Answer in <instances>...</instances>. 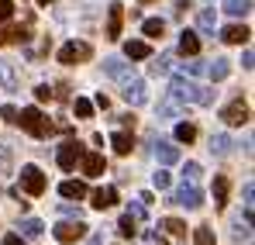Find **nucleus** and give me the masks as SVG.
Wrapping results in <instances>:
<instances>
[{
  "mask_svg": "<svg viewBox=\"0 0 255 245\" xmlns=\"http://www.w3.org/2000/svg\"><path fill=\"white\" fill-rule=\"evenodd\" d=\"M169 93L179 100V104L190 100V104H200V107H207V104L214 100V90H207V86H200V83H193V80H186V76H176Z\"/></svg>",
  "mask_w": 255,
  "mask_h": 245,
  "instance_id": "obj_1",
  "label": "nucleus"
},
{
  "mask_svg": "<svg viewBox=\"0 0 255 245\" xmlns=\"http://www.w3.org/2000/svg\"><path fill=\"white\" fill-rule=\"evenodd\" d=\"M17 124L31 135V138H45V131H48V121H45V114L38 107H24V111H17Z\"/></svg>",
  "mask_w": 255,
  "mask_h": 245,
  "instance_id": "obj_2",
  "label": "nucleus"
},
{
  "mask_svg": "<svg viewBox=\"0 0 255 245\" xmlns=\"http://www.w3.org/2000/svg\"><path fill=\"white\" fill-rule=\"evenodd\" d=\"M21 190L28 197H42L45 194V173L38 166H21Z\"/></svg>",
  "mask_w": 255,
  "mask_h": 245,
  "instance_id": "obj_3",
  "label": "nucleus"
},
{
  "mask_svg": "<svg viewBox=\"0 0 255 245\" xmlns=\"http://www.w3.org/2000/svg\"><path fill=\"white\" fill-rule=\"evenodd\" d=\"M93 55V48L86 45V41H66L62 48H59V62H66V66H76V62H86Z\"/></svg>",
  "mask_w": 255,
  "mask_h": 245,
  "instance_id": "obj_4",
  "label": "nucleus"
},
{
  "mask_svg": "<svg viewBox=\"0 0 255 245\" xmlns=\"http://www.w3.org/2000/svg\"><path fill=\"white\" fill-rule=\"evenodd\" d=\"M121 97H125L131 107H141L145 100H148V90H145V80H138V76H128L125 80V90H121Z\"/></svg>",
  "mask_w": 255,
  "mask_h": 245,
  "instance_id": "obj_5",
  "label": "nucleus"
},
{
  "mask_svg": "<svg viewBox=\"0 0 255 245\" xmlns=\"http://www.w3.org/2000/svg\"><path fill=\"white\" fill-rule=\"evenodd\" d=\"M55 239L66 242V245L80 242V239H86V225L80 218H76V221H62V225H55Z\"/></svg>",
  "mask_w": 255,
  "mask_h": 245,
  "instance_id": "obj_6",
  "label": "nucleus"
},
{
  "mask_svg": "<svg viewBox=\"0 0 255 245\" xmlns=\"http://www.w3.org/2000/svg\"><path fill=\"white\" fill-rule=\"evenodd\" d=\"M172 204H179V207H190V211H197V207L204 204V194L193 187V183H183L176 194H172Z\"/></svg>",
  "mask_w": 255,
  "mask_h": 245,
  "instance_id": "obj_7",
  "label": "nucleus"
},
{
  "mask_svg": "<svg viewBox=\"0 0 255 245\" xmlns=\"http://www.w3.org/2000/svg\"><path fill=\"white\" fill-rule=\"evenodd\" d=\"M80 156H83V145H80L76 138H69V142H62V145H59V166H62L66 173L80 163Z\"/></svg>",
  "mask_w": 255,
  "mask_h": 245,
  "instance_id": "obj_8",
  "label": "nucleus"
},
{
  "mask_svg": "<svg viewBox=\"0 0 255 245\" xmlns=\"http://www.w3.org/2000/svg\"><path fill=\"white\" fill-rule=\"evenodd\" d=\"M221 121H224V124H245V121H249V104H245L242 97L231 100V104L221 111Z\"/></svg>",
  "mask_w": 255,
  "mask_h": 245,
  "instance_id": "obj_9",
  "label": "nucleus"
},
{
  "mask_svg": "<svg viewBox=\"0 0 255 245\" xmlns=\"http://www.w3.org/2000/svg\"><path fill=\"white\" fill-rule=\"evenodd\" d=\"M121 24H125V7L121 3H111V10H107V38L111 41L121 38Z\"/></svg>",
  "mask_w": 255,
  "mask_h": 245,
  "instance_id": "obj_10",
  "label": "nucleus"
},
{
  "mask_svg": "<svg viewBox=\"0 0 255 245\" xmlns=\"http://www.w3.org/2000/svg\"><path fill=\"white\" fill-rule=\"evenodd\" d=\"M80 163H83L86 176H104V173H107V163H104V156H100V152H83V156H80Z\"/></svg>",
  "mask_w": 255,
  "mask_h": 245,
  "instance_id": "obj_11",
  "label": "nucleus"
},
{
  "mask_svg": "<svg viewBox=\"0 0 255 245\" xmlns=\"http://www.w3.org/2000/svg\"><path fill=\"white\" fill-rule=\"evenodd\" d=\"M90 204L97 207V211H107V207L118 204V190H114V187H100V190L93 194V201H90Z\"/></svg>",
  "mask_w": 255,
  "mask_h": 245,
  "instance_id": "obj_12",
  "label": "nucleus"
},
{
  "mask_svg": "<svg viewBox=\"0 0 255 245\" xmlns=\"http://www.w3.org/2000/svg\"><path fill=\"white\" fill-rule=\"evenodd\" d=\"M221 38L228 41V45H242V41H249V38H252V31H249L245 24H228V28L221 31Z\"/></svg>",
  "mask_w": 255,
  "mask_h": 245,
  "instance_id": "obj_13",
  "label": "nucleus"
},
{
  "mask_svg": "<svg viewBox=\"0 0 255 245\" xmlns=\"http://www.w3.org/2000/svg\"><path fill=\"white\" fill-rule=\"evenodd\" d=\"M111 145H114L118 156H128V152L134 149V138H131V131H114V135H111Z\"/></svg>",
  "mask_w": 255,
  "mask_h": 245,
  "instance_id": "obj_14",
  "label": "nucleus"
},
{
  "mask_svg": "<svg viewBox=\"0 0 255 245\" xmlns=\"http://www.w3.org/2000/svg\"><path fill=\"white\" fill-rule=\"evenodd\" d=\"M214 207L217 211L228 207V176H214Z\"/></svg>",
  "mask_w": 255,
  "mask_h": 245,
  "instance_id": "obj_15",
  "label": "nucleus"
},
{
  "mask_svg": "<svg viewBox=\"0 0 255 245\" xmlns=\"http://www.w3.org/2000/svg\"><path fill=\"white\" fill-rule=\"evenodd\" d=\"M155 159H159L162 166H172L176 159H179V149L169 145V142H159V145H155Z\"/></svg>",
  "mask_w": 255,
  "mask_h": 245,
  "instance_id": "obj_16",
  "label": "nucleus"
},
{
  "mask_svg": "<svg viewBox=\"0 0 255 245\" xmlns=\"http://www.w3.org/2000/svg\"><path fill=\"white\" fill-rule=\"evenodd\" d=\"M59 194H62V197H69V201H73V197H76V201H83V197H86V183H80V180H66V183L59 187Z\"/></svg>",
  "mask_w": 255,
  "mask_h": 245,
  "instance_id": "obj_17",
  "label": "nucleus"
},
{
  "mask_svg": "<svg viewBox=\"0 0 255 245\" xmlns=\"http://www.w3.org/2000/svg\"><path fill=\"white\" fill-rule=\"evenodd\" d=\"M231 145H235V142H231L224 131L211 135V152H214V156H231Z\"/></svg>",
  "mask_w": 255,
  "mask_h": 245,
  "instance_id": "obj_18",
  "label": "nucleus"
},
{
  "mask_svg": "<svg viewBox=\"0 0 255 245\" xmlns=\"http://www.w3.org/2000/svg\"><path fill=\"white\" fill-rule=\"evenodd\" d=\"M179 52H183V55H197V52H200L197 31H183V35H179Z\"/></svg>",
  "mask_w": 255,
  "mask_h": 245,
  "instance_id": "obj_19",
  "label": "nucleus"
},
{
  "mask_svg": "<svg viewBox=\"0 0 255 245\" xmlns=\"http://www.w3.org/2000/svg\"><path fill=\"white\" fill-rule=\"evenodd\" d=\"M42 232H45V225L38 221V218H24V221H21V232H17V235H21V239H38Z\"/></svg>",
  "mask_w": 255,
  "mask_h": 245,
  "instance_id": "obj_20",
  "label": "nucleus"
},
{
  "mask_svg": "<svg viewBox=\"0 0 255 245\" xmlns=\"http://www.w3.org/2000/svg\"><path fill=\"white\" fill-rule=\"evenodd\" d=\"M125 55L128 59H148V55H152V45H148V41H128Z\"/></svg>",
  "mask_w": 255,
  "mask_h": 245,
  "instance_id": "obj_21",
  "label": "nucleus"
},
{
  "mask_svg": "<svg viewBox=\"0 0 255 245\" xmlns=\"http://www.w3.org/2000/svg\"><path fill=\"white\" fill-rule=\"evenodd\" d=\"M104 73L114 76V80H128L131 69H128V62H121V59H107V62H104Z\"/></svg>",
  "mask_w": 255,
  "mask_h": 245,
  "instance_id": "obj_22",
  "label": "nucleus"
},
{
  "mask_svg": "<svg viewBox=\"0 0 255 245\" xmlns=\"http://www.w3.org/2000/svg\"><path fill=\"white\" fill-rule=\"evenodd\" d=\"M141 31H145L148 38H162V31H166V21H162V17H145V21H141Z\"/></svg>",
  "mask_w": 255,
  "mask_h": 245,
  "instance_id": "obj_23",
  "label": "nucleus"
},
{
  "mask_svg": "<svg viewBox=\"0 0 255 245\" xmlns=\"http://www.w3.org/2000/svg\"><path fill=\"white\" fill-rule=\"evenodd\" d=\"M176 118H179V100L169 93V100L159 104V121H176Z\"/></svg>",
  "mask_w": 255,
  "mask_h": 245,
  "instance_id": "obj_24",
  "label": "nucleus"
},
{
  "mask_svg": "<svg viewBox=\"0 0 255 245\" xmlns=\"http://www.w3.org/2000/svg\"><path fill=\"white\" fill-rule=\"evenodd\" d=\"M228 73H231V62H228V59H214L211 66H207V76H211L214 83H217V80H224Z\"/></svg>",
  "mask_w": 255,
  "mask_h": 245,
  "instance_id": "obj_25",
  "label": "nucleus"
},
{
  "mask_svg": "<svg viewBox=\"0 0 255 245\" xmlns=\"http://www.w3.org/2000/svg\"><path fill=\"white\" fill-rule=\"evenodd\" d=\"M224 10H228L231 17H245V14L252 10V0H224Z\"/></svg>",
  "mask_w": 255,
  "mask_h": 245,
  "instance_id": "obj_26",
  "label": "nucleus"
},
{
  "mask_svg": "<svg viewBox=\"0 0 255 245\" xmlns=\"http://www.w3.org/2000/svg\"><path fill=\"white\" fill-rule=\"evenodd\" d=\"M197 24H200V31H214V28H217V10L204 7V10L197 14Z\"/></svg>",
  "mask_w": 255,
  "mask_h": 245,
  "instance_id": "obj_27",
  "label": "nucleus"
},
{
  "mask_svg": "<svg viewBox=\"0 0 255 245\" xmlns=\"http://www.w3.org/2000/svg\"><path fill=\"white\" fill-rule=\"evenodd\" d=\"M162 228L169 232L172 239H183V235H186V221H179V218H166V221H162Z\"/></svg>",
  "mask_w": 255,
  "mask_h": 245,
  "instance_id": "obj_28",
  "label": "nucleus"
},
{
  "mask_svg": "<svg viewBox=\"0 0 255 245\" xmlns=\"http://www.w3.org/2000/svg\"><path fill=\"white\" fill-rule=\"evenodd\" d=\"M0 83H3V90H17V76H14L10 62H0Z\"/></svg>",
  "mask_w": 255,
  "mask_h": 245,
  "instance_id": "obj_29",
  "label": "nucleus"
},
{
  "mask_svg": "<svg viewBox=\"0 0 255 245\" xmlns=\"http://www.w3.org/2000/svg\"><path fill=\"white\" fill-rule=\"evenodd\" d=\"M193 138H197V128H193V124H176V142H186V145H190V142H193Z\"/></svg>",
  "mask_w": 255,
  "mask_h": 245,
  "instance_id": "obj_30",
  "label": "nucleus"
},
{
  "mask_svg": "<svg viewBox=\"0 0 255 245\" xmlns=\"http://www.w3.org/2000/svg\"><path fill=\"white\" fill-rule=\"evenodd\" d=\"M118 232H121V239H134V232H138V228H134V218H131L128 211H125V218L118 221Z\"/></svg>",
  "mask_w": 255,
  "mask_h": 245,
  "instance_id": "obj_31",
  "label": "nucleus"
},
{
  "mask_svg": "<svg viewBox=\"0 0 255 245\" xmlns=\"http://www.w3.org/2000/svg\"><path fill=\"white\" fill-rule=\"evenodd\" d=\"M193 242L197 245H217V239H214L211 228H197V232H193Z\"/></svg>",
  "mask_w": 255,
  "mask_h": 245,
  "instance_id": "obj_32",
  "label": "nucleus"
},
{
  "mask_svg": "<svg viewBox=\"0 0 255 245\" xmlns=\"http://www.w3.org/2000/svg\"><path fill=\"white\" fill-rule=\"evenodd\" d=\"M73 107H76V118H90V114H93V104H90L86 97H76Z\"/></svg>",
  "mask_w": 255,
  "mask_h": 245,
  "instance_id": "obj_33",
  "label": "nucleus"
},
{
  "mask_svg": "<svg viewBox=\"0 0 255 245\" xmlns=\"http://www.w3.org/2000/svg\"><path fill=\"white\" fill-rule=\"evenodd\" d=\"M169 55H162V59H155V62H152V76H166V73H169Z\"/></svg>",
  "mask_w": 255,
  "mask_h": 245,
  "instance_id": "obj_34",
  "label": "nucleus"
},
{
  "mask_svg": "<svg viewBox=\"0 0 255 245\" xmlns=\"http://www.w3.org/2000/svg\"><path fill=\"white\" fill-rule=\"evenodd\" d=\"M152 187H155V190H169V173H166V169H159V173L152 176Z\"/></svg>",
  "mask_w": 255,
  "mask_h": 245,
  "instance_id": "obj_35",
  "label": "nucleus"
},
{
  "mask_svg": "<svg viewBox=\"0 0 255 245\" xmlns=\"http://www.w3.org/2000/svg\"><path fill=\"white\" fill-rule=\"evenodd\" d=\"M0 118L7 124H17V107H14V104H3V107H0Z\"/></svg>",
  "mask_w": 255,
  "mask_h": 245,
  "instance_id": "obj_36",
  "label": "nucleus"
},
{
  "mask_svg": "<svg viewBox=\"0 0 255 245\" xmlns=\"http://www.w3.org/2000/svg\"><path fill=\"white\" fill-rule=\"evenodd\" d=\"M200 173H204V169H200V166H197V163H186V169H183V176H186L190 183H193V180H197Z\"/></svg>",
  "mask_w": 255,
  "mask_h": 245,
  "instance_id": "obj_37",
  "label": "nucleus"
},
{
  "mask_svg": "<svg viewBox=\"0 0 255 245\" xmlns=\"http://www.w3.org/2000/svg\"><path fill=\"white\" fill-rule=\"evenodd\" d=\"M7 169H10V152H7V149L0 145V176H3Z\"/></svg>",
  "mask_w": 255,
  "mask_h": 245,
  "instance_id": "obj_38",
  "label": "nucleus"
},
{
  "mask_svg": "<svg viewBox=\"0 0 255 245\" xmlns=\"http://www.w3.org/2000/svg\"><path fill=\"white\" fill-rule=\"evenodd\" d=\"M10 41H17V45H21V41H28V28H24V24H17V28H14V38Z\"/></svg>",
  "mask_w": 255,
  "mask_h": 245,
  "instance_id": "obj_39",
  "label": "nucleus"
},
{
  "mask_svg": "<svg viewBox=\"0 0 255 245\" xmlns=\"http://www.w3.org/2000/svg\"><path fill=\"white\" fill-rule=\"evenodd\" d=\"M35 97H38V100H52V90H48V86H35Z\"/></svg>",
  "mask_w": 255,
  "mask_h": 245,
  "instance_id": "obj_40",
  "label": "nucleus"
},
{
  "mask_svg": "<svg viewBox=\"0 0 255 245\" xmlns=\"http://www.w3.org/2000/svg\"><path fill=\"white\" fill-rule=\"evenodd\" d=\"M128 214L138 221V218H145V207H141V204H131V207H128Z\"/></svg>",
  "mask_w": 255,
  "mask_h": 245,
  "instance_id": "obj_41",
  "label": "nucleus"
},
{
  "mask_svg": "<svg viewBox=\"0 0 255 245\" xmlns=\"http://www.w3.org/2000/svg\"><path fill=\"white\" fill-rule=\"evenodd\" d=\"M252 197H255V183H245V207H252Z\"/></svg>",
  "mask_w": 255,
  "mask_h": 245,
  "instance_id": "obj_42",
  "label": "nucleus"
},
{
  "mask_svg": "<svg viewBox=\"0 0 255 245\" xmlns=\"http://www.w3.org/2000/svg\"><path fill=\"white\" fill-rule=\"evenodd\" d=\"M10 10H14V7H10V0H0V21H3V17H10Z\"/></svg>",
  "mask_w": 255,
  "mask_h": 245,
  "instance_id": "obj_43",
  "label": "nucleus"
},
{
  "mask_svg": "<svg viewBox=\"0 0 255 245\" xmlns=\"http://www.w3.org/2000/svg\"><path fill=\"white\" fill-rule=\"evenodd\" d=\"M242 66H245V69H252V66H255V55H252V48H249V52L242 55Z\"/></svg>",
  "mask_w": 255,
  "mask_h": 245,
  "instance_id": "obj_44",
  "label": "nucleus"
},
{
  "mask_svg": "<svg viewBox=\"0 0 255 245\" xmlns=\"http://www.w3.org/2000/svg\"><path fill=\"white\" fill-rule=\"evenodd\" d=\"M10 38H14V28H0V45H7Z\"/></svg>",
  "mask_w": 255,
  "mask_h": 245,
  "instance_id": "obj_45",
  "label": "nucleus"
},
{
  "mask_svg": "<svg viewBox=\"0 0 255 245\" xmlns=\"http://www.w3.org/2000/svg\"><path fill=\"white\" fill-rule=\"evenodd\" d=\"M148 239H152L155 245H169V239H166V235H159V232H148Z\"/></svg>",
  "mask_w": 255,
  "mask_h": 245,
  "instance_id": "obj_46",
  "label": "nucleus"
},
{
  "mask_svg": "<svg viewBox=\"0 0 255 245\" xmlns=\"http://www.w3.org/2000/svg\"><path fill=\"white\" fill-rule=\"evenodd\" d=\"M3 245H24V239H21V235H7V239H3Z\"/></svg>",
  "mask_w": 255,
  "mask_h": 245,
  "instance_id": "obj_47",
  "label": "nucleus"
},
{
  "mask_svg": "<svg viewBox=\"0 0 255 245\" xmlns=\"http://www.w3.org/2000/svg\"><path fill=\"white\" fill-rule=\"evenodd\" d=\"M90 245H100V235H93V239H90Z\"/></svg>",
  "mask_w": 255,
  "mask_h": 245,
  "instance_id": "obj_48",
  "label": "nucleus"
},
{
  "mask_svg": "<svg viewBox=\"0 0 255 245\" xmlns=\"http://www.w3.org/2000/svg\"><path fill=\"white\" fill-rule=\"evenodd\" d=\"M38 3H45V7H48V3H52V0H38Z\"/></svg>",
  "mask_w": 255,
  "mask_h": 245,
  "instance_id": "obj_49",
  "label": "nucleus"
}]
</instances>
